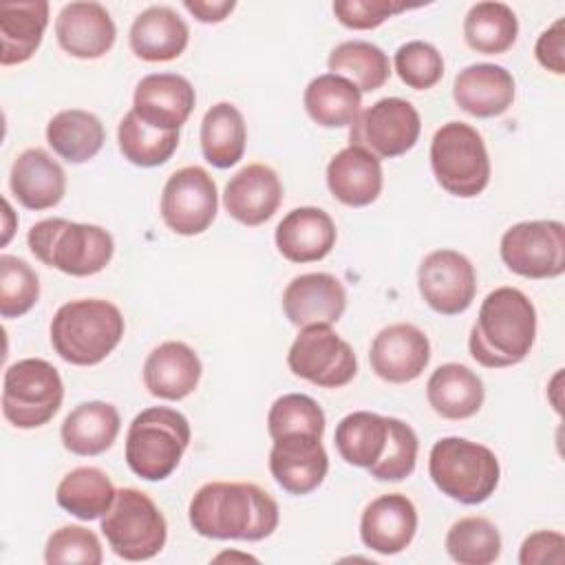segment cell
<instances>
[{
	"mask_svg": "<svg viewBox=\"0 0 565 565\" xmlns=\"http://www.w3.org/2000/svg\"><path fill=\"white\" fill-rule=\"evenodd\" d=\"M190 525L196 534L216 541H263L280 521L276 499L245 481H210L190 499Z\"/></svg>",
	"mask_w": 565,
	"mask_h": 565,
	"instance_id": "6da1fadb",
	"label": "cell"
},
{
	"mask_svg": "<svg viewBox=\"0 0 565 565\" xmlns=\"http://www.w3.org/2000/svg\"><path fill=\"white\" fill-rule=\"evenodd\" d=\"M536 340V309L516 287L490 291L470 329V355L486 369H505L523 362Z\"/></svg>",
	"mask_w": 565,
	"mask_h": 565,
	"instance_id": "7a4b0ae2",
	"label": "cell"
},
{
	"mask_svg": "<svg viewBox=\"0 0 565 565\" xmlns=\"http://www.w3.org/2000/svg\"><path fill=\"white\" fill-rule=\"evenodd\" d=\"M124 316L104 298L64 302L51 320L53 351L68 364L93 366L106 360L124 338Z\"/></svg>",
	"mask_w": 565,
	"mask_h": 565,
	"instance_id": "3957f363",
	"label": "cell"
},
{
	"mask_svg": "<svg viewBox=\"0 0 565 565\" xmlns=\"http://www.w3.org/2000/svg\"><path fill=\"white\" fill-rule=\"evenodd\" d=\"M26 243L40 263L79 278L99 274L115 254V241L104 227L68 218L38 221Z\"/></svg>",
	"mask_w": 565,
	"mask_h": 565,
	"instance_id": "277c9868",
	"label": "cell"
},
{
	"mask_svg": "<svg viewBox=\"0 0 565 565\" xmlns=\"http://www.w3.org/2000/svg\"><path fill=\"white\" fill-rule=\"evenodd\" d=\"M428 475L437 490L463 505L488 501L501 479L497 455L466 437H441L428 455Z\"/></svg>",
	"mask_w": 565,
	"mask_h": 565,
	"instance_id": "5b68a950",
	"label": "cell"
},
{
	"mask_svg": "<svg viewBox=\"0 0 565 565\" xmlns=\"http://www.w3.org/2000/svg\"><path fill=\"white\" fill-rule=\"evenodd\" d=\"M190 422L168 406H150L135 415L126 433V463L146 481L168 479L190 446Z\"/></svg>",
	"mask_w": 565,
	"mask_h": 565,
	"instance_id": "8992f818",
	"label": "cell"
},
{
	"mask_svg": "<svg viewBox=\"0 0 565 565\" xmlns=\"http://www.w3.org/2000/svg\"><path fill=\"white\" fill-rule=\"evenodd\" d=\"M430 168L437 183L459 199H472L490 183V157L483 137L463 121H448L435 130Z\"/></svg>",
	"mask_w": 565,
	"mask_h": 565,
	"instance_id": "52a82bcc",
	"label": "cell"
},
{
	"mask_svg": "<svg viewBox=\"0 0 565 565\" xmlns=\"http://www.w3.org/2000/svg\"><path fill=\"white\" fill-rule=\"evenodd\" d=\"M102 534L124 561L157 556L168 539V523L157 503L137 488H121L102 516Z\"/></svg>",
	"mask_w": 565,
	"mask_h": 565,
	"instance_id": "ba28073f",
	"label": "cell"
},
{
	"mask_svg": "<svg viewBox=\"0 0 565 565\" xmlns=\"http://www.w3.org/2000/svg\"><path fill=\"white\" fill-rule=\"evenodd\" d=\"M64 399L57 369L42 358H24L4 371L2 415L15 428H40L49 424Z\"/></svg>",
	"mask_w": 565,
	"mask_h": 565,
	"instance_id": "9c48e42d",
	"label": "cell"
},
{
	"mask_svg": "<svg viewBox=\"0 0 565 565\" xmlns=\"http://www.w3.org/2000/svg\"><path fill=\"white\" fill-rule=\"evenodd\" d=\"M289 371L322 388L347 386L358 373L353 347L331 324L302 327L287 353Z\"/></svg>",
	"mask_w": 565,
	"mask_h": 565,
	"instance_id": "30bf717a",
	"label": "cell"
},
{
	"mask_svg": "<svg viewBox=\"0 0 565 565\" xmlns=\"http://www.w3.org/2000/svg\"><path fill=\"white\" fill-rule=\"evenodd\" d=\"M499 254L516 276L556 278L565 271V225L561 221L514 223L503 232Z\"/></svg>",
	"mask_w": 565,
	"mask_h": 565,
	"instance_id": "8fae6325",
	"label": "cell"
},
{
	"mask_svg": "<svg viewBox=\"0 0 565 565\" xmlns=\"http://www.w3.org/2000/svg\"><path fill=\"white\" fill-rule=\"evenodd\" d=\"M422 119L417 108L402 97H382L351 124V146L364 148L377 159L406 154L419 139Z\"/></svg>",
	"mask_w": 565,
	"mask_h": 565,
	"instance_id": "7c38bea8",
	"label": "cell"
},
{
	"mask_svg": "<svg viewBox=\"0 0 565 565\" xmlns=\"http://www.w3.org/2000/svg\"><path fill=\"white\" fill-rule=\"evenodd\" d=\"M218 210L216 183L201 166H183L174 170L163 190L159 212L163 223L181 236L203 234Z\"/></svg>",
	"mask_w": 565,
	"mask_h": 565,
	"instance_id": "4fadbf2b",
	"label": "cell"
},
{
	"mask_svg": "<svg viewBox=\"0 0 565 565\" xmlns=\"http://www.w3.org/2000/svg\"><path fill=\"white\" fill-rule=\"evenodd\" d=\"M417 287L433 311L441 316H457L475 300L477 271L461 252L435 249L419 263Z\"/></svg>",
	"mask_w": 565,
	"mask_h": 565,
	"instance_id": "5bb4252c",
	"label": "cell"
},
{
	"mask_svg": "<svg viewBox=\"0 0 565 565\" xmlns=\"http://www.w3.org/2000/svg\"><path fill=\"white\" fill-rule=\"evenodd\" d=\"M369 362L373 373L384 382H413L430 362L428 335L411 322L388 324L373 338Z\"/></svg>",
	"mask_w": 565,
	"mask_h": 565,
	"instance_id": "9a60e30c",
	"label": "cell"
},
{
	"mask_svg": "<svg viewBox=\"0 0 565 565\" xmlns=\"http://www.w3.org/2000/svg\"><path fill=\"white\" fill-rule=\"evenodd\" d=\"M269 472L289 494L302 497L313 492L329 472V455L322 446V437L287 435L274 439L269 450Z\"/></svg>",
	"mask_w": 565,
	"mask_h": 565,
	"instance_id": "2e32d148",
	"label": "cell"
},
{
	"mask_svg": "<svg viewBox=\"0 0 565 565\" xmlns=\"http://www.w3.org/2000/svg\"><path fill=\"white\" fill-rule=\"evenodd\" d=\"M347 309V291L340 278L327 271H309L291 278L282 291V311L294 327L333 324Z\"/></svg>",
	"mask_w": 565,
	"mask_h": 565,
	"instance_id": "e0dca14e",
	"label": "cell"
},
{
	"mask_svg": "<svg viewBox=\"0 0 565 565\" xmlns=\"http://www.w3.org/2000/svg\"><path fill=\"white\" fill-rule=\"evenodd\" d=\"M196 104L190 79L177 73H150L139 79L132 95V110L148 126L179 130Z\"/></svg>",
	"mask_w": 565,
	"mask_h": 565,
	"instance_id": "ac0fdd59",
	"label": "cell"
},
{
	"mask_svg": "<svg viewBox=\"0 0 565 565\" xmlns=\"http://www.w3.org/2000/svg\"><path fill=\"white\" fill-rule=\"evenodd\" d=\"M55 35L60 46L79 60H97L106 55L117 38V26L99 2H68L55 18Z\"/></svg>",
	"mask_w": 565,
	"mask_h": 565,
	"instance_id": "d6986e66",
	"label": "cell"
},
{
	"mask_svg": "<svg viewBox=\"0 0 565 565\" xmlns=\"http://www.w3.org/2000/svg\"><path fill=\"white\" fill-rule=\"evenodd\" d=\"M282 203V183L274 168L247 163L225 185L223 205L241 225L256 227L269 221Z\"/></svg>",
	"mask_w": 565,
	"mask_h": 565,
	"instance_id": "ffe728a7",
	"label": "cell"
},
{
	"mask_svg": "<svg viewBox=\"0 0 565 565\" xmlns=\"http://www.w3.org/2000/svg\"><path fill=\"white\" fill-rule=\"evenodd\" d=\"M417 521L415 503L402 492H388L364 508L360 519V539L377 554H399L415 539Z\"/></svg>",
	"mask_w": 565,
	"mask_h": 565,
	"instance_id": "44dd1931",
	"label": "cell"
},
{
	"mask_svg": "<svg viewBox=\"0 0 565 565\" xmlns=\"http://www.w3.org/2000/svg\"><path fill=\"white\" fill-rule=\"evenodd\" d=\"M201 371V360L190 344L168 340L148 353L143 362V386L159 399L179 402L194 393Z\"/></svg>",
	"mask_w": 565,
	"mask_h": 565,
	"instance_id": "7402d4cb",
	"label": "cell"
},
{
	"mask_svg": "<svg viewBox=\"0 0 565 565\" xmlns=\"http://www.w3.org/2000/svg\"><path fill=\"white\" fill-rule=\"evenodd\" d=\"M338 230L333 218L320 207H294L276 225V247L291 263L322 260L335 247Z\"/></svg>",
	"mask_w": 565,
	"mask_h": 565,
	"instance_id": "603a6c76",
	"label": "cell"
},
{
	"mask_svg": "<svg viewBox=\"0 0 565 565\" xmlns=\"http://www.w3.org/2000/svg\"><path fill=\"white\" fill-rule=\"evenodd\" d=\"M452 97L472 117H499L514 102V77L499 64H470L457 73Z\"/></svg>",
	"mask_w": 565,
	"mask_h": 565,
	"instance_id": "cb8c5ba5",
	"label": "cell"
},
{
	"mask_svg": "<svg viewBox=\"0 0 565 565\" xmlns=\"http://www.w3.org/2000/svg\"><path fill=\"white\" fill-rule=\"evenodd\" d=\"M9 188L22 207L49 210L64 199L66 174L46 150L26 148L11 166Z\"/></svg>",
	"mask_w": 565,
	"mask_h": 565,
	"instance_id": "d4e9b609",
	"label": "cell"
},
{
	"mask_svg": "<svg viewBox=\"0 0 565 565\" xmlns=\"http://www.w3.org/2000/svg\"><path fill=\"white\" fill-rule=\"evenodd\" d=\"M384 185L382 163L375 154L358 146L335 152L327 166V188L340 203L349 207L371 205Z\"/></svg>",
	"mask_w": 565,
	"mask_h": 565,
	"instance_id": "484cf974",
	"label": "cell"
},
{
	"mask_svg": "<svg viewBox=\"0 0 565 565\" xmlns=\"http://www.w3.org/2000/svg\"><path fill=\"white\" fill-rule=\"evenodd\" d=\"M190 40L185 20L170 7L152 4L143 9L130 26L128 42L132 53L143 62L177 60Z\"/></svg>",
	"mask_w": 565,
	"mask_h": 565,
	"instance_id": "4316f807",
	"label": "cell"
},
{
	"mask_svg": "<svg viewBox=\"0 0 565 565\" xmlns=\"http://www.w3.org/2000/svg\"><path fill=\"white\" fill-rule=\"evenodd\" d=\"M49 24L46 0L2 2L0 4V64L13 66L29 62L42 44Z\"/></svg>",
	"mask_w": 565,
	"mask_h": 565,
	"instance_id": "83f0119b",
	"label": "cell"
},
{
	"mask_svg": "<svg viewBox=\"0 0 565 565\" xmlns=\"http://www.w3.org/2000/svg\"><path fill=\"white\" fill-rule=\"evenodd\" d=\"M121 428L119 411L108 402H82L62 422L60 437L68 452L95 457L106 452Z\"/></svg>",
	"mask_w": 565,
	"mask_h": 565,
	"instance_id": "f1b7e54d",
	"label": "cell"
},
{
	"mask_svg": "<svg viewBox=\"0 0 565 565\" xmlns=\"http://www.w3.org/2000/svg\"><path fill=\"white\" fill-rule=\"evenodd\" d=\"M430 408L444 419H468L483 406V382L466 364L448 362L433 371L426 382Z\"/></svg>",
	"mask_w": 565,
	"mask_h": 565,
	"instance_id": "f546056e",
	"label": "cell"
},
{
	"mask_svg": "<svg viewBox=\"0 0 565 565\" xmlns=\"http://www.w3.org/2000/svg\"><path fill=\"white\" fill-rule=\"evenodd\" d=\"M106 130L95 113L82 108L60 110L46 124V141L68 163L90 161L104 146Z\"/></svg>",
	"mask_w": 565,
	"mask_h": 565,
	"instance_id": "4dcf8cb0",
	"label": "cell"
},
{
	"mask_svg": "<svg viewBox=\"0 0 565 565\" xmlns=\"http://www.w3.org/2000/svg\"><path fill=\"white\" fill-rule=\"evenodd\" d=\"M307 115L322 128L351 126L362 113V93L344 77L324 73L313 77L302 95Z\"/></svg>",
	"mask_w": 565,
	"mask_h": 565,
	"instance_id": "1f68e13d",
	"label": "cell"
},
{
	"mask_svg": "<svg viewBox=\"0 0 565 565\" xmlns=\"http://www.w3.org/2000/svg\"><path fill=\"white\" fill-rule=\"evenodd\" d=\"M201 152L214 168H232L243 159L247 143V126L243 113L230 104H214L201 121Z\"/></svg>",
	"mask_w": 565,
	"mask_h": 565,
	"instance_id": "d6a6232c",
	"label": "cell"
},
{
	"mask_svg": "<svg viewBox=\"0 0 565 565\" xmlns=\"http://www.w3.org/2000/svg\"><path fill=\"white\" fill-rule=\"evenodd\" d=\"M388 441V417L355 411L344 415L333 433V444L340 457L358 468H371L380 461Z\"/></svg>",
	"mask_w": 565,
	"mask_h": 565,
	"instance_id": "836d02e7",
	"label": "cell"
},
{
	"mask_svg": "<svg viewBox=\"0 0 565 565\" xmlns=\"http://www.w3.org/2000/svg\"><path fill=\"white\" fill-rule=\"evenodd\" d=\"M115 494L117 490L104 470L79 466L62 477L55 490V501L79 521H95L108 512Z\"/></svg>",
	"mask_w": 565,
	"mask_h": 565,
	"instance_id": "e575fe53",
	"label": "cell"
},
{
	"mask_svg": "<svg viewBox=\"0 0 565 565\" xmlns=\"http://www.w3.org/2000/svg\"><path fill=\"white\" fill-rule=\"evenodd\" d=\"M519 35L516 13L505 2H477L463 18L466 44L483 55H501Z\"/></svg>",
	"mask_w": 565,
	"mask_h": 565,
	"instance_id": "d590c367",
	"label": "cell"
},
{
	"mask_svg": "<svg viewBox=\"0 0 565 565\" xmlns=\"http://www.w3.org/2000/svg\"><path fill=\"white\" fill-rule=\"evenodd\" d=\"M333 75L349 79L360 93L377 90L391 77L388 55L373 42L347 40L340 42L327 60Z\"/></svg>",
	"mask_w": 565,
	"mask_h": 565,
	"instance_id": "8d00e7d4",
	"label": "cell"
},
{
	"mask_svg": "<svg viewBox=\"0 0 565 565\" xmlns=\"http://www.w3.org/2000/svg\"><path fill=\"white\" fill-rule=\"evenodd\" d=\"M117 143L132 166L154 168L166 163L179 148V130L152 128L130 108L119 121Z\"/></svg>",
	"mask_w": 565,
	"mask_h": 565,
	"instance_id": "74e56055",
	"label": "cell"
},
{
	"mask_svg": "<svg viewBox=\"0 0 565 565\" xmlns=\"http://www.w3.org/2000/svg\"><path fill=\"white\" fill-rule=\"evenodd\" d=\"M446 552L459 565H490L501 554V532L486 516H463L450 525Z\"/></svg>",
	"mask_w": 565,
	"mask_h": 565,
	"instance_id": "f35d334b",
	"label": "cell"
},
{
	"mask_svg": "<svg viewBox=\"0 0 565 565\" xmlns=\"http://www.w3.org/2000/svg\"><path fill=\"white\" fill-rule=\"evenodd\" d=\"M324 413L320 404L305 393L280 395L267 413V430L271 439L287 435H324Z\"/></svg>",
	"mask_w": 565,
	"mask_h": 565,
	"instance_id": "ab89813d",
	"label": "cell"
},
{
	"mask_svg": "<svg viewBox=\"0 0 565 565\" xmlns=\"http://www.w3.org/2000/svg\"><path fill=\"white\" fill-rule=\"evenodd\" d=\"M40 298V280L33 267L11 254L0 256V316L20 318Z\"/></svg>",
	"mask_w": 565,
	"mask_h": 565,
	"instance_id": "60d3db41",
	"label": "cell"
},
{
	"mask_svg": "<svg viewBox=\"0 0 565 565\" xmlns=\"http://www.w3.org/2000/svg\"><path fill=\"white\" fill-rule=\"evenodd\" d=\"M417 450L419 441L415 430L406 422L388 417L386 450L380 457V461L369 468L371 477L377 481H402L411 477L417 463Z\"/></svg>",
	"mask_w": 565,
	"mask_h": 565,
	"instance_id": "b9f144b4",
	"label": "cell"
},
{
	"mask_svg": "<svg viewBox=\"0 0 565 565\" xmlns=\"http://www.w3.org/2000/svg\"><path fill=\"white\" fill-rule=\"evenodd\" d=\"M397 77L415 90L433 88L444 75L441 53L424 40H411L395 51L393 57Z\"/></svg>",
	"mask_w": 565,
	"mask_h": 565,
	"instance_id": "7bdbcfd3",
	"label": "cell"
},
{
	"mask_svg": "<svg viewBox=\"0 0 565 565\" xmlns=\"http://www.w3.org/2000/svg\"><path fill=\"white\" fill-rule=\"evenodd\" d=\"M44 561L49 565H60V563L99 565L104 561V552L93 530L84 525H62L49 536L44 547Z\"/></svg>",
	"mask_w": 565,
	"mask_h": 565,
	"instance_id": "ee69618b",
	"label": "cell"
},
{
	"mask_svg": "<svg viewBox=\"0 0 565 565\" xmlns=\"http://www.w3.org/2000/svg\"><path fill=\"white\" fill-rule=\"evenodd\" d=\"M406 2L397 0H338L333 2V15L340 24L353 31H369L386 22L388 18L406 11Z\"/></svg>",
	"mask_w": 565,
	"mask_h": 565,
	"instance_id": "f6af8a7d",
	"label": "cell"
},
{
	"mask_svg": "<svg viewBox=\"0 0 565 565\" xmlns=\"http://www.w3.org/2000/svg\"><path fill=\"white\" fill-rule=\"evenodd\" d=\"M521 565H563L565 563V536L554 530H536L521 543Z\"/></svg>",
	"mask_w": 565,
	"mask_h": 565,
	"instance_id": "bcb514c9",
	"label": "cell"
},
{
	"mask_svg": "<svg viewBox=\"0 0 565 565\" xmlns=\"http://www.w3.org/2000/svg\"><path fill=\"white\" fill-rule=\"evenodd\" d=\"M563 26H565V20L558 18L552 26H547L539 40H536V46H534V55H536V62L554 73V75H563L565 73V38H563Z\"/></svg>",
	"mask_w": 565,
	"mask_h": 565,
	"instance_id": "7dc6e473",
	"label": "cell"
},
{
	"mask_svg": "<svg viewBox=\"0 0 565 565\" xmlns=\"http://www.w3.org/2000/svg\"><path fill=\"white\" fill-rule=\"evenodd\" d=\"M183 7L203 24H216L223 22L234 9L236 2L234 0H185Z\"/></svg>",
	"mask_w": 565,
	"mask_h": 565,
	"instance_id": "c3c4849f",
	"label": "cell"
},
{
	"mask_svg": "<svg viewBox=\"0 0 565 565\" xmlns=\"http://www.w3.org/2000/svg\"><path fill=\"white\" fill-rule=\"evenodd\" d=\"M4 218H7V223H4V236H2V245H7V243H9V238H11V232H13V227H11V223H9V218H13V210H11L9 201H4Z\"/></svg>",
	"mask_w": 565,
	"mask_h": 565,
	"instance_id": "681fc988",
	"label": "cell"
}]
</instances>
